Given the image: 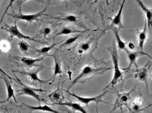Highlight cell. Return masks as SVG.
Wrapping results in <instances>:
<instances>
[{"instance_id": "37", "label": "cell", "mask_w": 152, "mask_h": 113, "mask_svg": "<svg viewBox=\"0 0 152 113\" xmlns=\"http://www.w3.org/2000/svg\"></svg>"}, {"instance_id": "19", "label": "cell", "mask_w": 152, "mask_h": 113, "mask_svg": "<svg viewBox=\"0 0 152 113\" xmlns=\"http://www.w3.org/2000/svg\"><path fill=\"white\" fill-rule=\"evenodd\" d=\"M44 57L40 58H29L27 57L21 58L20 60L22 63L28 67H32L34 66L36 63L43 60Z\"/></svg>"}, {"instance_id": "13", "label": "cell", "mask_w": 152, "mask_h": 113, "mask_svg": "<svg viewBox=\"0 0 152 113\" xmlns=\"http://www.w3.org/2000/svg\"><path fill=\"white\" fill-rule=\"evenodd\" d=\"M100 70L98 68H95L90 66H86L83 68L81 72H80L78 76H77L75 80L72 82L71 86H74L75 84H76L79 80H81L84 77H85L88 75H90L91 73L94 72L98 71Z\"/></svg>"}, {"instance_id": "25", "label": "cell", "mask_w": 152, "mask_h": 113, "mask_svg": "<svg viewBox=\"0 0 152 113\" xmlns=\"http://www.w3.org/2000/svg\"><path fill=\"white\" fill-rule=\"evenodd\" d=\"M19 47L21 51L23 52H25L30 49V46L29 45L28 43L25 42V41H20L19 43H18Z\"/></svg>"}, {"instance_id": "21", "label": "cell", "mask_w": 152, "mask_h": 113, "mask_svg": "<svg viewBox=\"0 0 152 113\" xmlns=\"http://www.w3.org/2000/svg\"><path fill=\"white\" fill-rule=\"evenodd\" d=\"M54 59V74L52 78L53 79L52 82H54L55 77L58 75H61L62 73V68L55 56H53Z\"/></svg>"}, {"instance_id": "4", "label": "cell", "mask_w": 152, "mask_h": 113, "mask_svg": "<svg viewBox=\"0 0 152 113\" xmlns=\"http://www.w3.org/2000/svg\"><path fill=\"white\" fill-rule=\"evenodd\" d=\"M133 90V89H132L129 92H123L118 94L116 101L113 105V108L111 112H113L119 108L122 109L123 106H127L129 109L128 103L131 99V94Z\"/></svg>"}, {"instance_id": "9", "label": "cell", "mask_w": 152, "mask_h": 113, "mask_svg": "<svg viewBox=\"0 0 152 113\" xmlns=\"http://www.w3.org/2000/svg\"><path fill=\"white\" fill-rule=\"evenodd\" d=\"M49 99L54 105H59L64 101V95L63 91L59 88H58L52 91L48 96Z\"/></svg>"}, {"instance_id": "35", "label": "cell", "mask_w": 152, "mask_h": 113, "mask_svg": "<svg viewBox=\"0 0 152 113\" xmlns=\"http://www.w3.org/2000/svg\"><path fill=\"white\" fill-rule=\"evenodd\" d=\"M22 1H28V0H22Z\"/></svg>"}, {"instance_id": "6", "label": "cell", "mask_w": 152, "mask_h": 113, "mask_svg": "<svg viewBox=\"0 0 152 113\" xmlns=\"http://www.w3.org/2000/svg\"><path fill=\"white\" fill-rule=\"evenodd\" d=\"M48 6H46L43 10L40 12H38L37 14H23L21 11L20 8L19 14H10L12 17L17 19L21 20H25L27 23H31L35 20H39V17L41 16L44 15V13L45 12Z\"/></svg>"}, {"instance_id": "15", "label": "cell", "mask_w": 152, "mask_h": 113, "mask_svg": "<svg viewBox=\"0 0 152 113\" xmlns=\"http://www.w3.org/2000/svg\"><path fill=\"white\" fill-rule=\"evenodd\" d=\"M59 105L68 106L69 108H71L74 111H79L82 113H86L87 112L83 106H82L80 104L78 103H75L72 101L64 102V103L63 102Z\"/></svg>"}, {"instance_id": "34", "label": "cell", "mask_w": 152, "mask_h": 113, "mask_svg": "<svg viewBox=\"0 0 152 113\" xmlns=\"http://www.w3.org/2000/svg\"><path fill=\"white\" fill-rule=\"evenodd\" d=\"M46 1H60V0H46Z\"/></svg>"}, {"instance_id": "18", "label": "cell", "mask_w": 152, "mask_h": 113, "mask_svg": "<svg viewBox=\"0 0 152 113\" xmlns=\"http://www.w3.org/2000/svg\"><path fill=\"white\" fill-rule=\"evenodd\" d=\"M4 81L6 83V89H7V98L6 101H8L11 99L12 98H14V99L15 101L17 102L15 96L14 90L11 84H10L8 79L4 77Z\"/></svg>"}, {"instance_id": "12", "label": "cell", "mask_w": 152, "mask_h": 113, "mask_svg": "<svg viewBox=\"0 0 152 113\" xmlns=\"http://www.w3.org/2000/svg\"><path fill=\"white\" fill-rule=\"evenodd\" d=\"M126 0H123L121 4V7L120 8L117 14L114 16V17L111 20L112 24L111 26H115L118 27L119 29L123 28L122 21V14L123 9L124 7V4Z\"/></svg>"}, {"instance_id": "3", "label": "cell", "mask_w": 152, "mask_h": 113, "mask_svg": "<svg viewBox=\"0 0 152 113\" xmlns=\"http://www.w3.org/2000/svg\"><path fill=\"white\" fill-rule=\"evenodd\" d=\"M16 77H17V76H16ZM17 78L18 81H19L20 83L23 86L22 89L18 91L19 93H18V95H26L33 97V98L35 99L39 102V104H40V103L41 100L40 98L39 95L37 94V92H43V91H46L43 90H41V89H35V88H34V87H31L27 85L23 84L21 81L19 79H18L17 77Z\"/></svg>"}, {"instance_id": "7", "label": "cell", "mask_w": 152, "mask_h": 113, "mask_svg": "<svg viewBox=\"0 0 152 113\" xmlns=\"http://www.w3.org/2000/svg\"><path fill=\"white\" fill-rule=\"evenodd\" d=\"M152 63L149 62L145 66L142 67L137 68L135 71V77L139 81L144 82L148 85L149 72Z\"/></svg>"}, {"instance_id": "27", "label": "cell", "mask_w": 152, "mask_h": 113, "mask_svg": "<svg viewBox=\"0 0 152 113\" xmlns=\"http://www.w3.org/2000/svg\"><path fill=\"white\" fill-rule=\"evenodd\" d=\"M78 38V36H74V37L69 38L67 40H65V41H64V44L63 45L64 46H67V45L72 44L74 43L75 41H77Z\"/></svg>"}, {"instance_id": "31", "label": "cell", "mask_w": 152, "mask_h": 113, "mask_svg": "<svg viewBox=\"0 0 152 113\" xmlns=\"http://www.w3.org/2000/svg\"><path fill=\"white\" fill-rule=\"evenodd\" d=\"M133 104H135L137 105H141V104H142V99L140 98H136V99L134 100Z\"/></svg>"}, {"instance_id": "36", "label": "cell", "mask_w": 152, "mask_h": 113, "mask_svg": "<svg viewBox=\"0 0 152 113\" xmlns=\"http://www.w3.org/2000/svg\"><path fill=\"white\" fill-rule=\"evenodd\" d=\"M1 0H0V2H1Z\"/></svg>"}, {"instance_id": "8", "label": "cell", "mask_w": 152, "mask_h": 113, "mask_svg": "<svg viewBox=\"0 0 152 113\" xmlns=\"http://www.w3.org/2000/svg\"><path fill=\"white\" fill-rule=\"evenodd\" d=\"M5 30L10 33V37L9 39L11 40H12L14 37H16L19 39H28V40H32V41L42 43H41L42 42L41 41L36 40V39H34L33 38H31V37H29V36L25 35L23 34L20 31L16 23H15L14 25H13V26H9L8 29H5Z\"/></svg>"}, {"instance_id": "5", "label": "cell", "mask_w": 152, "mask_h": 113, "mask_svg": "<svg viewBox=\"0 0 152 113\" xmlns=\"http://www.w3.org/2000/svg\"><path fill=\"white\" fill-rule=\"evenodd\" d=\"M124 51L126 52V54L127 55L128 58L129 60V65L126 68H123V70H130L131 66L133 65L135 66L136 68H138L137 63V60L139 57H141V56L146 55V56H149L152 60V58L150 57L147 53L144 52V51H133L129 50L127 48L125 49Z\"/></svg>"}, {"instance_id": "22", "label": "cell", "mask_w": 152, "mask_h": 113, "mask_svg": "<svg viewBox=\"0 0 152 113\" xmlns=\"http://www.w3.org/2000/svg\"><path fill=\"white\" fill-rule=\"evenodd\" d=\"M64 41V40H62V41L58 42V43H54L52 44V45H50V46H47V47H43L41 48L37 49V52L41 53H47L49 52L50 51L51 49H53L54 47L55 46L58 45V44L61 43H63Z\"/></svg>"}, {"instance_id": "32", "label": "cell", "mask_w": 152, "mask_h": 113, "mask_svg": "<svg viewBox=\"0 0 152 113\" xmlns=\"http://www.w3.org/2000/svg\"><path fill=\"white\" fill-rule=\"evenodd\" d=\"M0 71L1 72H2V73H3V74H5V75H6V76H7V77H8V78H9V79H10L11 80H12V78H11L10 77V76H8V75H7V74H6V72H5L3 70H2V69H1V68H0Z\"/></svg>"}, {"instance_id": "2", "label": "cell", "mask_w": 152, "mask_h": 113, "mask_svg": "<svg viewBox=\"0 0 152 113\" xmlns=\"http://www.w3.org/2000/svg\"><path fill=\"white\" fill-rule=\"evenodd\" d=\"M67 91V93L69 94L70 95L76 98L79 102L82 103V104L86 105L87 106H88L89 104L91 103V102H95L96 104V110H97V111H98V104H99L100 103L109 104V103L104 102V101H103L102 100V99L103 97L105 95V94L108 93V91H105V92L103 93L102 94H100V95H98V96L93 97H81V96L76 95L74 93H70V92H69L68 91Z\"/></svg>"}, {"instance_id": "30", "label": "cell", "mask_w": 152, "mask_h": 113, "mask_svg": "<svg viewBox=\"0 0 152 113\" xmlns=\"http://www.w3.org/2000/svg\"><path fill=\"white\" fill-rule=\"evenodd\" d=\"M128 47L130 51H133L135 49V44L132 42H130L127 44Z\"/></svg>"}, {"instance_id": "17", "label": "cell", "mask_w": 152, "mask_h": 113, "mask_svg": "<svg viewBox=\"0 0 152 113\" xmlns=\"http://www.w3.org/2000/svg\"><path fill=\"white\" fill-rule=\"evenodd\" d=\"M27 107L33 110H40V111H46V112H51L54 113H58V111L55 110L54 109L50 108L47 104L44 105H39V106H34L25 104Z\"/></svg>"}, {"instance_id": "14", "label": "cell", "mask_w": 152, "mask_h": 113, "mask_svg": "<svg viewBox=\"0 0 152 113\" xmlns=\"http://www.w3.org/2000/svg\"><path fill=\"white\" fill-rule=\"evenodd\" d=\"M147 24L146 21L144 23L143 29L141 31L138 32V43L139 49L141 51H143L144 47L145 41L147 38Z\"/></svg>"}, {"instance_id": "1", "label": "cell", "mask_w": 152, "mask_h": 113, "mask_svg": "<svg viewBox=\"0 0 152 113\" xmlns=\"http://www.w3.org/2000/svg\"><path fill=\"white\" fill-rule=\"evenodd\" d=\"M108 50L109 51L111 54L113 65L114 71L112 81L106 87L105 89L110 85L114 86L116 84L120 82L122 80L123 77V73L121 70V68H120L119 65L118 55L115 41H113L112 46L108 48Z\"/></svg>"}, {"instance_id": "33", "label": "cell", "mask_w": 152, "mask_h": 113, "mask_svg": "<svg viewBox=\"0 0 152 113\" xmlns=\"http://www.w3.org/2000/svg\"><path fill=\"white\" fill-rule=\"evenodd\" d=\"M6 102V101H0V103H5V102Z\"/></svg>"}, {"instance_id": "29", "label": "cell", "mask_w": 152, "mask_h": 113, "mask_svg": "<svg viewBox=\"0 0 152 113\" xmlns=\"http://www.w3.org/2000/svg\"><path fill=\"white\" fill-rule=\"evenodd\" d=\"M14 1L15 0H10V3H9V5H8V7H7L6 9V11H5L4 14H3V16H2V18H1V23H1V22H2V20H3V18H4L5 15H6V14L7 13V11H8V10L9 9V8H10V7H12V3L14 2Z\"/></svg>"}, {"instance_id": "24", "label": "cell", "mask_w": 152, "mask_h": 113, "mask_svg": "<svg viewBox=\"0 0 152 113\" xmlns=\"http://www.w3.org/2000/svg\"><path fill=\"white\" fill-rule=\"evenodd\" d=\"M11 48V45L10 43L6 40H2L0 42V50L4 52H7Z\"/></svg>"}, {"instance_id": "28", "label": "cell", "mask_w": 152, "mask_h": 113, "mask_svg": "<svg viewBox=\"0 0 152 113\" xmlns=\"http://www.w3.org/2000/svg\"><path fill=\"white\" fill-rule=\"evenodd\" d=\"M51 31H52V30L49 27H46L44 28L42 30V34L44 36H48L50 34Z\"/></svg>"}, {"instance_id": "16", "label": "cell", "mask_w": 152, "mask_h": 113, "mask_svg": "<svg viewBox=\"0 0 152 113\" xmlns=\"http://www.w3.org/2000/svg\"><path fill=\"white\" fill-rule=\"evenodd\" d=\"M114 34L115 35V38H116V43H117V46L120 50L125 51V49L127 48L126 47V44L127 43H124L120 36L119 34L118 29H117V27H114L112 29Z\"/></svg>"}, {"instance_id": "20", "label": "cell", "mask_w": 152, "mask_h": 113, "mask_svg": "<svg viewBox=\"0 0 152 113\" xmlns=\"http://www.w3.org/2000/svg\"><path fill=\"white\" fill-rule=\"evenodd\" d=\"M85 31H81V30H76L72 29L70 28H63L54 37V39L56 37L61 35H69L72 34L76 33H83Z\"/></svg>"}, {"instance_id": "26", "label": "cell", "mask_w": 152, "mask_h": 113, "mask_svg": "<svg viewBox=\"0 0 152 113\" xmlns=\"http://www.w3.org/2000/svg\"><path fill=\"white\" fill-rule=\"evenodd\" d=\"M61 19L67 22L75 23L78 21V17L74 15H69L63 17Z\"/></svg>"}, {"instance_id": "23", "label": "cell", "mask_w": 152, "mask_h": 113, "mask_svg": "<svg viewBox=\"0 0 152 113\" xmlns=\"http://www.w3.org/2000/svg\"><path fill=\"white\" fill-rule=\"evenodd\" d=\"M90 48H91V45L90 43L88 42L83 43L78 49V53L80 54H82L84 53L89 51Z\"/></svg>"}, {"instance_id": "11", "label": "cell", "mask_w": 152, "mask_h": 113, "mask_svg": "<svg viewBox=\"0 0 152 113\" xmlns=\"http://www.w3.org/2000/svg\"><path fill=\"white\" fill-rule=\"evenodd\" d=\"M42 68H39L38 70H36V71L34 72H20V71H16L17 72H19L22 75H25L28 76L30 80L32 81H36V82H39L40 84H46L49 83L50 81L51 80H52V78H50L48 80H42L41 79H40L39 77V73L42 70Z\"/></svg>"}, {"instance_id": "10", "label": "cell", "mask_w": 152, "mask_h": 113, "mask_svg": "<svg viewBox=\"0 0 152 113\" xmlns=\"http://www.w3.org/2000/svg\"><path fill=\"white\" fill-rule=\"evenodd\" d=\"M136 1L144 12L147 27L148 28L152 35V8L149 9L141 1V0H136Z\"/></svg>"}]
</instances>
